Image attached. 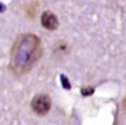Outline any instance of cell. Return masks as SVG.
Listing matches in <instances>:
<instances>
[{
    "mask_svg": "<svg viewBox=\"0 0 126 125\" xmlns=\"http://www.w3.org/2000/svg\"><path fill=\"white\" fill-rule=\"evenodd\" d=\"M42 55V43L34 34H23L14 42L10 53V69L16 76L33 68Z\"/></svg>",
    "mask_w": 126,
    "mask_h": 125,
    "instance_id": "cell-1",
    "label": "cell"
},
{
    "mask_svg": "<svg viewBox=\"0 0 126 125\" xmlns=\"http://www.w3.org/2000/svg\"><path fill=\"white\" fill-rule=\"evenodd\" d=\"M50 107H52V101L46 94L35 95L31 102V108L33 112L37 115H45L50 110Z\"/></svg>",
    "mask_w": 126,
    "mask_h": 125,
    "instance_id": "cell-2",
    "label": "cell"
},
{
    "mask_svg": "<svg viewBox=\"0 0 126 125\" xmlns=\"http://www.w3.org/2000/svg\"><path fill=\"white\" fill-rule=\"evenodd\" d=\"M41 23L44 26L46 30L54 31L58 28V20L53 12L50 11H45L43 12L42 16H41Z\"/></svg>",
    "mask_w": 126,
    "mask_h": 125,
    "instance_id": "cell-3",
    "label": "cell"
},
{
    "mask_svg": "<svg viewBox=\"0 0 126 125\" xmlns=\"http://www.w3.org/2000/svg\"><path fill=\"white\" fill-rule=\"evenodd\" d=\"M60 81H62V85L65 89H70V82L65 75H60Z\"/></svg>",
    "mask_w": 126,
    "mask_h": 125,
    "instance_id": "cell-4",
    "label": "cell"
},
{
    "mask_svg": "<svg viewBox=\"0 0 126 125\" xmlns=\"http://www.w3.org/2000/svg\"><path fill=\"white\" fill-rule=\"evenodd\" d=\"M93 92H94V89L90 88V87H86V88H82L81 89V93L83 95H91Z\"/></svg>",
    "mask_w": 126,
    "mask_h": 125,
    "instance_id": "cell-5",
    "label": "cell"
},
{
    "mask_svg": "<svg viewBox=\"0 0 126 125\" xmlns=\"http://www.w3.org/2000/svg\"><path fill=\"white\" fill-rule=\"evenodd\" d=\"M6 10V7H4V4L0 3V12H2V11Z\"/></svg>",
    "mask_w": 126,
    "mask_h": 125,
    "instance_id": "cell-6",
    "label": "cell"
}]
</instances>
